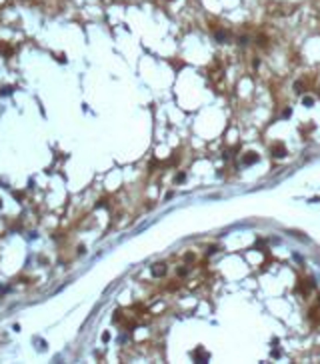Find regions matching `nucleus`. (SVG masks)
Returning a JSON list of instances; mask_svg holds the SVG:
<instances>
[{
  "instance_id": "nucleus-1",
  "label": "nucleus",
  "mask_w": 320,
  "mask_h": 364,
  "mask_svg": "<svg viewBox=\"0 0 320 364\" xmlns=\"http://www.w3.org/2000/svg\"><path fill=\"white\" fill-rule=\"evenodd\" d=\"M152 274H154V276H164V274H166V266H164V264H154V266H152Z\"/></svg>"
},
{
  "instance_id": "nucleus-2",
  "label": "nucleus",
  "mask_w": 320,
  "mask_h": 364,
  "mask_svg": "<svg viewBox=\"0 0 320 364\" xmlns=\"http://www.w3.org/2000/svg\"><path fill=\"white\" fill-rule=\"evenodd\" d=\"M272 154H274L276 158H282V156H284V146H282V144H276V146H272Z\"/></svg>"
},
{
  "instance_id": "nucleus-3",
  "label": "nucleus",
  "mask_w": 320,
  "mask_h": 364,
  "mask_svg": "<svg viewBox=\"0 0 320 364\" xmlns=\"http://www.w3.org/2000/svg\"><path fill=\"white\" fill-rule=\"evenodd\" d=\"M256 162V154H250V156H244V164H252Z\"/></svg>"
}]
</instances>
